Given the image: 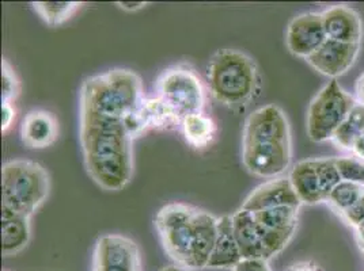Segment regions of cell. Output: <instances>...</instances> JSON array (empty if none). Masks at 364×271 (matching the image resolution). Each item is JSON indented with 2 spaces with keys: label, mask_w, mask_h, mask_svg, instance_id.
Masks as SVG:
<instances>
[{
  "label": "cell",
  "mask_w": 364,
  "mask_h": 271,
  "mask_svg": "<svg viewBox=\"0 0 364 271\" xmlns=\"http://www.w3.org/2000/svg\"><path fill=\"white\" fill-rule=\"evenodd\" d=\"M358 102L332 79L313 98L307 110V136L314 143L333 140L336 132Z\"/></svg>",
  "instance_id": "cell-7"
},
{
  "label": "cell",
  "mask_w": 364,
  "mask_h": 271,
  "mask_svg": "<svg viewBox=\"0 0 364 271\" xmlns=\"http://www.w3.org/2000/svg\"><path fill=\"white\" fill-rule=\"evenodd\" d=\"M59 137L56 117L46 110H31L21 125L22 143L31 150H44L53 145Z\"/></svg>",
  "instance_id": "cell-16"
},
{
  "label": "cell",
  "mask_w": 364,
  "mask_h": 271,
  "mask_svg": "<svg viewBox=\"0 0 364 271\" xmlns=\"http://www.w3.org/2000/svg\"><path fill=\"white\" fill-rule=\"evenodd\" d=\"M350 153H352L353 157H356V159L364 162V135L353 144V147H352V150H350Z\"/></svg>",
  "instance_id": "cell-31"
},
{
  "label": "cell",
  "mask_w": 364,
  "mask_h": 271,
  "mask_svg": "<svg viewBox=\"0 0 364 271\" xmlns=\"http://www.w3.org/2000/svg\"><path fill=\"white\" fill-rule=\"evenodd\" d=\"M50 192L44 167L31 160H11L1 168V209L29 217L38 211Z\"/></svg>",
  "instance_id": "cell-6"
},
{
  "label": "cell",
  "mask_w": 364,
  "mask_h": 271,
  "mask_svg": "<svg viewBox=\"0 0 364 271\" xmlns=\"http://www.w3.org/2000/svg\"><path fill=\"white\" fill-rule=\"evenodd\" d=\"M328 40L322 13H307L289 22L286 43L289 52L307 60Z\"/></svg>",
  "instance_id": "cell-11"
},
{
  "label": "cell",
  "mask_w": 364,
  "mask_h": 271,
  "mask_svg": "<svg viewBox=\"0 0 364 271\" xmlns=\"http://www.w3.org/2000/svg\"><path fill=\"white\" fill-rule=\"evenodd\" d=\"M337 171L341 177V181L353 182L364 184V162L356 157H334Z\"/></svg>",
  "instance_id": "cell-25"
},
{
  "label": "cell",
  "mask_w": 364,
  "mask_h": 271,
  "mask_svg": "<svg viewBox=\"0 0 364 271\" xmlns=\"http://www.w3.org/2000/svg\"><path fill=\"white\" fill-rule=\"evenodd\" d=\"M208 84L213 98L228 107L247 105L259 87L257 65L237 49H222L208 65Z\"/></svg>",
  "instance_id": "cell-5"
},
{
  "label": "cell",
  "mask_w": 364,
  "mask_h": 271,
  "mask_svg": "<svg viewBox=\"0 0 364 271\" xmlns=\"http://www.w3.org/2000/svg\"><path fill=\"white\" fill-rule=\"evenodd\" d=\"M129 136L135 140L143 133L155 129H173L181 125V121L173 116L166 105L156 98H144L136 110L124 120Z\"/></svg>",
  "instance_id": "cell-13"
},
{
  "label": "cell",
  "mask_w": 364,
  "mask_h": 271,
  "mask_svg": "<svg viewBox=\"0 0 364 271\" xmlns=\"http://www.w3.org/2000/svg\"><path fill=\"white\" fill-rule=\"evenodd\" d=\"M289 181L302 204L318 205L328 202L334 187L341 182L334 159H307L296 163L289 172Z\"/></svg>",
  "instance_id": "cell-9"
},
{
  "label": "cell",
  "mask_w": 364,
  "mask_h": 271,
  "mask_svg": "<svg viewBox=\"0 0 364 271\" xmlns=\"http://www.w3.org/2000/svg\"><path fill=\"white\" fill-rule=\"evenodd\" d=\"M181 129L186 143L195 150L207 148L216 135L215 121L204 113L185 117L181 121Z\"/></svg>",
  "instance_id": "cell-19"
},
{
  "label": "cell",
  "mask_w": 364,
  "mask_h": 271,
  "mask_svg": "<svg viewBox=\"0 0 364 271\" xmlns=\"http://www.w3.org/2000/svg\"><path fill=\"white\" fill-rule=\"evenodd\" d=\"M164 248L177 265L189 270L208 266L218 238L219 219L188 204H168L154 219Z\"/></svg>",
  "instance_id": "cell-2"
},
{
  "label": "cell",
  "mask_w": 364,
  "mask_h": 271,
  "mask_svg": "<svg viewBox=\"0 0 364 271\" xmlns=\"http://www.w3.org/2000/svg\"><path fill=\"white\" fill-rule=\"evenodd\" d=\"M16 120V109L13 104H1V132L6 133Z\"/></svg>",
  "instance_id": "cell-28"
},
{
  "label": "cell",
  "mask_w": 364,
  "mask_h": 271,
  "mask_svg": "<svg viewBox=\"0 0 364 271\" xmlns=\"http://www.w3.org/2000/svg\"><path fill=\"white\" fill-rule=\"evenodd\" d=\"M21 91L13 65L7 60L1 61V104H13Z\"/></svg>",
  "instance_id": "cell-24"
},
{
  "label": "cell",
  "mask_w": 364,
  "mask_h": 271,
  "mask_svg": "<svg viewBox=\"0 0 364 271\" xmlns=\"http://www.w3.org/2000/svg\"><path fill=\"white\" fill-rule=\"evenodd\" d=\"M242 259L240 245L235 239L232 216L219 219L218 238L208 260L210 269H234Z\"/></svg>",
  "instance_id": "cell-17"
},
{
  "label": "cell",
  "mask_w": 364,
  "mask_h": 271,
  "mask_svg": "<svg viewBox=\"0 0 364 271\" xmlns=\"http://www.w3.org/2000/svg\"><path fill=\"white\" fill-rule=\"evenodd\" d=\"M31 238V219L1 209V251L14 256L25 250Z\"/></svg>",
  "instance_id": "cell-18"
},
{
  "label": "cell",
  "mask_w": 364,
  "mask_h": 271,
  "mask_svg": "<svg viewBox=\"0 0 364 271\" xmlns=\"http://www.w3.org/2000/svg\"><path fill=\"white\" fill-rule=\"evenodd\" d=\"M79 138L91 179L109 192L122 190L134 175V138L124 121L80 111Z\"/></svg>",
  "instance_id": "cell-1"
},
{
  "label": "cell",
  "mask_w": 364,
  "mask_h": 271,
  "mask_svg": "<svg viewBox=\"0 0 364 271\" xmlns=\"http://www.w3.org/2000/svg\"><path fill=\"white\" fill-rule=\"evenodd\" d=\"M364 194V184L353 183V182L341 181L333 189L329 196V205L343 216L348 211Z\"/></svg>",
  "instance_id": "cell-23"
},
{
  "label": "cell",
  "mask_w": 364,
  "mask_h": 271,
  "mask_svg": "<svg viewBox=\"0 0 364 271\" xmlns=\"http://www.w3.org/2000/svg\"><path fill=\"white\" fill-rule=\"evenodd\" d=\"M301 205L302 201L296 194L289 178L279 177L264 182L262 184L256 187L245 199L241 209L256 213L279 206L301 208Z\"/></svg>",
  "instance_id": "cell-12"
},
{
  "label": "cell",
  "mask_w": 364,
  "mask_h": 271,
  "mask_svg": "<svg viewBox=\"0 0 364 271\" xmlns=\"http://www.w3.org/2000/svg\"><path fill=\"white\" fill-rule=\"evenodd\" d=\"M242 162L259 178L282 177L291 165V131L284 111L276 105L255 110L245 122Z\"/></svg>",
  "instance_id": "cell-3"
},
{
  "label": "cell",
  "mask_w": 364,
  "mask_h": 271,
  "mask_svg": "<svg viewBox=\"0 0 364 271\" xmlns=\"http://www.w3.org/2000/svg\"><path fill=\"white\" fill-rule=\"evenodd\" d=\"M156 91L158 98L180 121L203 113L205 90L196 72L188 67L177 65L166 70L156 82Z\"/></svg>",
  "instance_id": "cell-8"
},
{
  "label": "cell",
  "mask_w": 364,
  "mask_h": 271,
  "mask_svg": "<svg viewBox=\"0 0 364 271\" xmlns=\"http://www.w3.org/2000/svg\"><path fill=\"white\" fill-rule=\"evenodd\" d=\"M356 98H358V104L364 106V74L359 76L356 82Z\"/></svg>",
  "instance_id": "cell-32"
},
{
  "label": "cell",
  "mask_w": 364,
  "mask_h": 271,
  "mask_svg": "<svg viewBox=\"0 0 364 271\" xmlns=\"http://www.w3.org/2000/svg\"><path fill=\"white\" fill-rule=\"evenodd\" d=\"M94 271H141L136 244L122 235L100 238L94 251Z\"/></svg>",
  "instance_id": "cell-10"
},
{
  "label": "cell",
  "mask_w": 364,
  "mask_h": 271,
  "mask_svg": "<svg viewBox=\"0 0 364 271\" xmlns=\"http://www.w3.org/2000/svg\"><path fill=\"white\" fill-rule=\"evenodd\" d=\"M349 226L356 228L358 226H360L362 223H364V194L360 197V199L349 209L348 211H346L343 216H341Z\"/></svg>",
  "instance_id": "cell-26"
},
{
  "label": "cell",
  "mask_w": 364,
  "mask_h": 271,
  "mask_svg": "<svg viewBox=\"0 0 364 271\" xmlns=\"http://www.w3.org/2000/svg\"><path fill=\"white\" fill-rule=\"evenodd\" d=\"M286 271H325L318 263L313 262V260H302V262H296L294 265H291Z\"/></svg>",
  "instance_id": "cell-29"
},
{
  "label": "cell",
  "mask_w": 364,
  "mask_h": 271,
  "mask_svg": "<svg viewBox=\"0 0 364 271\" xmlns=\"http://www.w3.org/2000/svg\"><path fill=\"white\" fill-rule=\"evenodd\" d=\"M358 245H359V250H360V253H362V256H363L364 259V241H362V243H358Z\"/></svg>",
  "instance_id": "cell-35"
},
{
  "label": "cell",
  "mask_w": 364,
  "mask_h": 271,
  "mask_svg": "<svg viewBox=\"0 0 364 271\" xmlns=\"http://www.w3.org/2000/svg\"><path fill=\"white\" fill-rule=\"evenodd\" d=\"M232 271H272L268 260L264 259H241Z\"/></svg>",
  "instance_id": "cell-27"
},
{
  "label": "cell",
  "mask_w": 364,
  "mask_h": 271,
  "mask_svg": "<svg viewBox=\"0 0 364 271\" xmlns=\"http://www.w3.org/2000/svg\"><path fill=\"white\" fill-rule=\"evenodd\" d=\"M323 28L328 40L360 45L363 23L360 16L348 6H333L322 13Z\"/></svg>",
  "instance_id": "cell-15"
},
{
  "label": "cell",
  "mask_w": 364,
  "mask_h": 271,
  "mask_svg": "<svg viewBox=\"0 0 364 271\" xmlns=\"http://www.w3.org/2000/svg\"><path fill=\"white\" fill-rule=\"evenodd\" d=\"M355 231H356V241L358 243L364 241V223H362L360 226H356Z\"/></svg>",
  "instance_id": "cell-33"
},
{
  "label": "cell",
  "mask_w": 364,
  "mask_h": 271,
  "mask_svg": "<svg viewBox=\"0 0 364 271\" xmlns=\"http://www.w3.org/2000/svg\"><path fill=\"white\" fill-rule=\"evenodd\" d=\"M359 50L360 45L356 44H343L326 40L325 44L306 61L319 74L336 79L344 75L355 64Z\"/></svg>",
  "instance_id": "cell-14"
},
{
  "label": "cell",
  "mask_w": 364,
  "mask_h": 271,
  "mask_svg": "<svg viewBox=\"0 0 364 271\" xmlns=\"http://www.w3.org/2000/svg\"><path fill=\"white\" fill-rule=\"evenodd\" d=\"M80 111L124 121L144 101L141 79L129 70L87 77L80 89Z\"/></svg>",
  "instance_id": "cell-4"
},
{
  "label": "cell",
  "mask_w": 364,
  "mask_h": 271,
  "mask_svg": "<svg viewBox=\"0 0 364 271\" xmlns=\"http://www.w3.org/2000/svg\"><path fill=\"white\" fill-rule=\"evenodd\" d=\"M364 135V106L356 104L349 111L333 137V143L341 150L350 152L353 144Z\"/></svg>",
  "instance_id": "cell-20"
},
{
  "label": "cell",
  "mask_w": 364,
  "mask_h": 271,
  "mask_svg": "<svg viewBox=\"0 0 364 271\" xmlns=\"http://www.w3.org/2000/svg\"><path fill=\"white\" fill-rule=\"evenodd\" d=\"M116 4L120 9H122L124 11H129V13L141 10V9H144L147 6V3H144V1H119Z\"/></svg>",
  "instance_id": "cell-30"
},
{
  "label": "cell",
  "mask_w": 364,
  "mask_h": 271,
  "mask_svg": "<svg viewBox=\"0 0 364 271\" xmlns=\"http://www.w3.org/2000/svg\"><path fill=\"white\" fill-rule=\"evenodd\" d=\"M161 271H193L186 269V267H182L180 265H173V266H167L165 269H162Z\"/></svg>",
  "instance_id": "cell-34"
},
{
  "label": "cell",
  "mask_w": 364,
  "mask_h": 271,
  "mask_svg": "<svg viewBox=\"0 0 364 271\" xmlns=\"http://www.w3.org/2000/svg\"><path fill=\"white\" fill-rule=\"evenodd\" d=\"M299 209L295 206H279L253 213L258 221L267 228L276 231H296L299 221Z\"/></svg>",
  "instance_id": "cell-22"
},
{
  "label": "cell",
  "mask_w": 364,
  "mask_h": 271,
  "mask_svg": "<svg viewBox=\"0 0 364 271\" xmlns=\"http://www.w3.org/2000/svg\"><path fill=\"white\" fill-rule=\"evenodd\" d=\"M83 3L77 1H36L31 3L34 11L46 22V25L55 28L65 23L75 16Z\"/></svg>",
  "instance_id": "cell-21"
}]
</instances>
